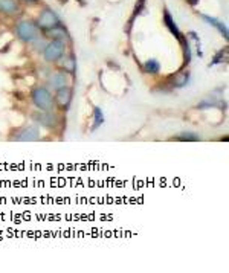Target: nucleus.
<instances>
[{"label":"nucleus","mask_w":229,"mask_h":273,"mask_svg":"<svg viewBox=\"0 0 229 273\" xmlns=\"http://www.w3.org/2000/svg\"><path fill=\"white\" fill-rule=\"evenodd\" d=\"M33 101L35 106L43 112H50L52 109V96L49 90L45 87H38L33 92Z\"/></svg>","instance_id":"nucleus-1"},{"label":"nucleus","mask_w":229,"mask_h":273,"mask_svg":"<svg viewBox=\"0 0 229 273\" xmlns=\"http://www.w3.org/2000/svg\"><path fill=\"white\" fill-rule=\"evenodd\" d=\"M65 41L63 40H54L45 48V60L46 61H57L65 54Z\"/></svg>","instance_id":"nucleus-2"},{"label":"nucleus","mask_w":229,"mask_h":273,"mask_svg":"<svg viewBox=\"0 0 229 273\" xmlns=\"http://www.w3.org/2000/svg\"><path fill=\"white\" fill-rule=\"evenodd\" d=\"M17 35L25 41H34L38 37V29L31 22H20L17 25Z\"/></svg>","instance_id":"nucleus-3"},{"label":"nucleus","mask_w":229,"mask_h":273,"mask_svg":"<svg viewBox=\"0 0 229 273\" xmlns=\"http://www.w3.org/2000/svg\"><path fill=\"white\" fill-rule=\"evenodd\" d=\"M38 26L43 29H54L58 26V17L50 9H45L38 17Z\"/></svg>","instance_id":"nucleus-4"},{"label":"nucleus","mask_w":229,"mask_h":273,"mask_svg":"<svg viewBox=\"0 0 229 273\" xmlns=\"http://www.w3.org/2000/svg\"><path fill=\"white\" fill-rule=\"evenodd\" d=\"M16 141L20 142H31V141H38L40 139V133L38 128L35 127H26L23 130H20L16 136H14Z\"/></svg>","instance_id":"nucleus-5"},{"label":"nucleus","mask_w":229,"mask_h":273,"mask_svg":"<svg viewBox=\"0 0 229 273\" xmlns=\"http://www.w3.org/2000/svg\"><path fill=\"white\" fill-rule=\"evenodd\" d=\"M57 104L58 106L63 109V110H66L67 107H69V104H70V101H72V90L70 89H67V87H63V89H58V92H57Z\"/></svg>","instance_id":"nucleus-6"},{"label":"nucleus","mask_w":229,"mask_h":273,"mask_svg":"<svg viewBox=\"0 0 229 273\" xmlns=\"http://www.w3.org/2000/svg\"><path fill=\"white\" fill-rule=\"evenodd\" d=\"M50 82H52V86H54L57 90L58 89H63V87H66V84H67V75H66L65 72H57L55 75H52Z\"/></svg>","instance_id":"nucleus-7"},{"label":"nucleus","mask_w":229,"mask_h":273,"mask_svg":"<svg viewBox=\"0 0 229 273\" xmlns=\"http://www.w3.org/2000/svg\"><path fill=\"white\" fill-rule=\"evenodd\" d=\"M202 17H203V20H206L208 25H211V26L217 28L218 32H220L225 38H228V28L220 22V20H217V18H214V17H210V16H202Z\"/></svg>","instance_id":"nucleus-8"},{"label":"nucleus","mask_w":229,"mask_h":273,"mask_svg":"<svg viewBox=\"0 0 229 273\" xmlns=\"http://www.w3.org/2000/svg\"><path fill=\"white\" fill-rule=\"evenodd\" d=\"M0 11L6 14L17 13V5L14 0H0Z\"/></svg>","instance_id":"nucleus-9"},{"label":"nucleus","mask_w":229,"mask_h":273,"mask_svg":"<svg viewBox=\"0 0 229 273\" xmlns=\"http://www.w3.org/2000/svg\"><path fill=\"white\" fill-rule=\"evenodd\" d=\"M188 80H190V73L188 72H182V73H179V75L174 78L173 86L174 87H183V86H186V84H188Z\"/></svg>","instance_id":"nucleus-10"},{"label":"nucleus","mask_w":229,"mask_h":273,"mask_svg":"<svg viewBox=\"0 0 229 273\" xmlns=\"http://www.w3.org/2000/svg\"><path fill=\"white\" fill-rule=\"evenodd\" d=\"M165 25H166V28H168L171 32L178 37V38H180V32H179V29H178V26L174 25V22H173V18H171V16H170V13L168 11H165Z\"/></svg>","instance_id":"nucleus-11"},{"label":"nucleus","mask_w":229,"mask_h":273,"mask_svg":"<svg viewBox=\"0 0 229 273\" xmlns=\"http://www.w3.org/2000/svg\"><path fill=\"white\" fill-rule=\"evenodd\" d=\"M144 69H145V72H148V73H158L159 69H161V64L156 60H148L147 63H145Z\"/></svg>","instance_id":"nucleus-12"},{"label":"nucleus","mask_w":229,"mask_h":273,"mask_svg":"<svg viewBox=\"0 0 229 273\" xmlns=\"http://www.w3.org/2000/svg\"><path fill=\"white\" fill-rule=\"evenodd\" d=\"M37 121H38L40 124H43V125H48V127H50V125H54L55 118L52 116L50 112H46V114H40V116H37Z\"/></svg>","instance_id":"nucleus-13"},{"label":"nucleus","mask_w":229,"mask_h":273,"mask_svg":"<svg viewBox=\"0 0 229 273\" xmlns=\"http://www.w3.org/2000/svg\"><path fill=\"white\" fill-rule=\"evenodd\" d=\"M176 139H178V141H188V142H193V141H199L200 138H199L197 134H194V133L186 131V133H182L180 136H178Z\"/></svg>","instance_id":"nucleus-14"},{"label":"nucleus","mask_w":229,"mask_h":273,"mask_svg":"<svg viewBox=\"0 0 229 273\" xmlns=\"http://www.w3.org/2000/svg\"><path fill=\"white\" fill-rule=\"evenodd\" d=\"M104 122V116H102V113L98 107H95V125H93V130H97L99 125Z\"/></svg>","instance_id":"nucleus-15"},{"label":"nucleus","mask_w":229,"mask_h":273,"mask_svg":"<svg viewBox=\"0 0 229 273\" xmlns=\"http://www.w3.org/2000/svg\"><path fill=\"white\" fill-rule=\"evenodd\" d=\"M65 69H66L67 72H74V70H75V60H74V58L66 60V61H65Z\"/></svg>","instance_id":"nucleus-16"},{"label":"nucleus","mask_w":229,"mask_h":273,"mask_svg":"<svg viewBox=\"0 0 229 273\" xmlns=\"http://www.w3.org/2000/svg\"><path fill=\"white\" fill-rule=\"evenodd\" d=\"M25 2H35V0H25Z\"/></svg>","instance_id":"nucleus-17"}]
</instances>
